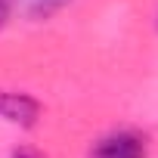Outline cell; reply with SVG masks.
Segmentation results:
<instances>
[{
	"mask_svg": "<svg viewBox=\"0 0 158 158\" xmlns=\"http://www.w3.org/2000/svg\"><path fill=\"white\" fill-rule=\"evenodd\" d=\"M62 3H65V0H13V6H19V10H22L25 16H31V19L50 16V13H56Z\"/></svg>",
	"mask_w": 158,
	"mask_h": 158,
	"instance_id": "3",
	"label": "cell"
},
{
	"mask_svg": "<svg viewBox=\"0 0 158 158\" xmlns=\"http://www.w3.org/2000/svg\"><path fill=\"white\" fill-rule=\"evenodd\" d=\"M0 118L16 124V127H34L40 118V102L28 93L0 90Z\"/></svg>",
	"mask_w": 158,
	"mask_h": 158,
	"instance_id": "1",
	"label": "cell"
},
{
	"mask_svg": "<svg viewBox=\"0 0 158 158\" xmlns=\"http://www.w3.org/2000/svg\"><path fill=\"white\" fill-rule=\"evenodd\" d=\"M93 158H146V139L133 130H115L93 146Z\"/></svg>",
	"mask_w": 158,
	"mask_h": 158,
	"instance_id": "2",
	"label": "cell"
},
{
	"mask_svg": "<svg viewBox=\"0 0 158 158\" xmlns=\"http://www.w3.org/2000/svg\"><path fill=\"white\" fill-rule=\"evenodd\" d=\"M10 158H40V155H37L34 149H16V152H13Z\"/></svg>",
	"mask_w": 158,
	"mask_h": 158,
	"instance_id": "5",
	"label": "cell"
},
{
	"mask_svg": "<svg viewBox=\"0 0 158 158\" xmlns=\"http://www.w3.org/2000/svg\"><path fill=\"white\" fill-rule=\"evenodd\" d=\"M10 13H13V0H0V28L6 25V19H10Z\"/></svg>",
	"mask_w": 158,
	"mask_h": 158,
	"instance_id": "4",
	"label": "cell"
}]
</instances>
